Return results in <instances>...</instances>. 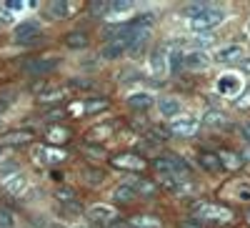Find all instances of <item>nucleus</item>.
Masks as SVG:
<instances>
[{
  "label": "nucleus",
  "instance_id": "nucleus-27",
  "mask_svg": "<svg viewBox=\"0 0 250 228\" xmlns=\"http://www.w3.org/2000/svg\"><path fill=\"white\" fill-rule=\"evenodd\" d=\"M123 53H128V46H123V43H108L105 48L100 50V55L105 58V60H115V58H120Z\"/></svg>",
  "mask_w": 250,
  "mask_h": 228
},
{
  "label": "nucleus",
  "instance_id": "nucleus-8",
  "mask_svg": "<svg viewBox=\"0 0 250 228\" xmlns=\"http://www.w3.org/2000/svg\"><path fill=\"white\" fill-rule=\"evenodd\" d=\"M215 88H218V93L225 95V98H235V95L243 91V80H240V75H235V73H225V75H220V80L215 83Z\"/></svg>",
  "mask_w": 250,
  "mask_h": 228
},
{
  "label": "nucleus",
  "instance_id": "nucleus-5",
  "mask_svg": "<svg viewBox=\"0 0 250 228\" xmlns=\"http://www.w3.org/2000/svg\"><path fill=\"white\" fill-rule=\"evenodd\" d=\"M58 66V60L55 58H30L23 63V70L25 75H33V78H43L48 73H53Z\"/></svg>",
  "mask_w": 250,
  "mask_h": 228
},
{
  "label": "nucleus",
  "instance_id": "nucleus-18",
  "mask_svg": "<svg viewBox=\"0 0 250 228\" xmlns=\"http://www.w3.org/2000/svg\"><path fill=\"white\" fill-rule=\"evenodd\" d=\"M135 198H140V196H138L135 185H133L130 181L120 183L118 188L113 191V201H118V203H130V201H135Z\"/></svg>",
  "mask_w": 250,
  "mask_h": 228
},
{
  "label": "nucleus",
  "instance_id": "nucleus-34",
  "mask_svg": "<svg viewBox=\"0 0 250 228\" xmlns=\"http://www.w3.org/2000/svg\"><path fill=\"white\" fill-rule=\"evenodd\" d=\"M15 226V216L8 208H0V228H13Z\"/></svg>",
  "mask_w": 250,
  "mask_h": 228
},
{
  "label": "nucleus",
  "instance_id": "nucleus-10",
  "mask_svg": "<svg viewBox=\"0 0 250 228\" xmlns=\"http://www.w3.org/2000/svg\"><path fill=\"white\" fill-rule=\"evenodd\" d=\"M168 48H165V46H158L153 53H150V70H153V75L155 78H165V75H168Z\"/></svg>",
  "mask_w": 250,
  "mask_h": 228
},
{
  "label": "nucleus",
  "instance_id": "nucleus-13",
  "mask_svg": "<svg viewBox=\"0 0 250 228\" xmlns=\"http://www.w3.org/2000/svg\"><path fill=\"white\" fill-rule=\"evenodd\" d=\"M35 156H38V158H43V163H48V165L62 163V160L68 158V153L62 151V148H50V146H40V148L35 151Z\"/></svg>",
  "mask_w": 250,
  "mask_h": 228
},
{
  "label": "nucleus",
  "instance_id": "nucleus-7",
  "mask_svg": "<svg viewBox=\"0 0 250 228\" xmlns=\"http://www.w3.org/2000/svg\"><path fill=\"white\" fill-rule=\"evenodd\" d=\"M35 140V133L28 128H18V131H8L0 136V148H13V146H25V143Z\"/></svg>",
  "mask_w": 250,
  "mask_h": 228
},
{
  "label": "nucleus",
  "instance_id": "nucleus-11",
  "mask_svg": "<svg viewBox=\"0 0 250 228\" xmlns=\"http://www.w3.org/2000/svg\"><path fill=\"white\" fill-rule=\"evenodd\" d=\"M38 35H40V23L38 20H25V23L15 25V30H13L15 43H30V40L38 38Z\"/></svg>",
  "mask_w": 250,
  "mask_h": 228
},
{
  "label": "nucleus",
  "instance_id": "nucleus-33",
  "mask_svg": "<svg viewBox=\"0 0 250 228\" xmlns=\"http://www.w3.org/2000/svg\"><path fill=\"white\" fill-rule=\"evenodd\" d=\"M205 8H208L205 3H195V5H185V8H183V15H185L188 20H195V18H198V15H200V13L205 10Z\"/></svg>",
  "mask_w": 250,
  "mask_h": 228
},
{
  "label": "nucleus",
  "instance_id": "nucleus-1",
  "mask_svg": "<svg viewBox=\"0 0 250 228\" xmlns=\"http://www.w3.org/2000/svg\"><path fill=\"white\" fill-rule=\"evenodd\" d=\"M190 216L195 218V223H215V226H228L235 221L233 208H228L223 203H213V201H198L190 208Z\"/></svg>",
  "mask_w": 250,
  "mask_h": 228
},
{
  "label": "nucleus",
  "instance_id": "nucleus-43",
  "mask_svg": "<svg viewBox=\"0 0 250 228\" xmlns=\"http://www.w3.org/2000/svg\"><path fill=\"white\" fill-rule=\"evenodd\" d=\"M73 228H88V226H73Z\"/></svg>",
  "mask_w": 250,
  "mask_h": 228
},
{
  "label": "nucleus",
  "instance_id": "nucleus-37",
  "mask_svg": "<svg viewBox=\"0 0 250 228\" xmlns=\"http://www.w3.org/2000/svg\"><path fill=\"white\" fill-rule=\"evenodd\" d=\"M168 136H170L168 131H160V128H153L150 131V138H155L158 143H165V140H168Z\"/></svg>",
  "mask_w": 250,
  "mask_h": 228
},
{
  "label": "nucleus",
  "instance_id": "nucleus-31",
  "mask_svg": "<svg viewBox=\"0 0 250 228\" xmlns=\"http://www.w3.org/2000/svg\"><path fill=\"white\" fill-rule=\"evenodd\" d=\"M55 198H58L62 205H68V203H75V201H78L75 191H73V188H65V185H60V188H55Z\"/></svg>",
  "mask_w": 250,
  "mask_h": 228
},
{
  "label": "nucleus",
  "instance_id": "nucleus-15",
  "mask_svg": "<svg viewBox=\"0 0 250 228\" xmlns=\"http://www.w3.org/2000/svg\"><path fill=\"white\" fill-rule=\"evenodd\" d=\"M135 13V3H130V0H113V3L108 5V15L105 18H113V20H120L125 15Z\"/></svg>",
  "mask_w": 250,
  "mask_h": 228
},
{
  "label": "nucleus",
  "instance_id": "nucleus-42",
  "mask_svg": "<svg viewBox=\"0 0 250 228\" xmlns=\"http://www.w3.org/2000/svg\"><path fill=\"white\" fill-rule=\"evenodd\" d=\"M5 108H8V100L0 98V113H5Z\"/></svg>",
  "mask_w": 250,
  "mask_h": 228
},
{
  "label": "nucleus",
  "instance_id": "nucleus-20",
  "mask_svg": "<svg viewBox=\"0 0 250 228\" xmlns=\"http://www.w3.org/2000/svg\"><path fill=\"white\" fill-rule=\"evenodd\" d=\"M28 188V178L23 173H15V176H8L5 178V191L13 193V196H23Z\"/></svg>",
  "mask_w": 250,
  "mask_h": 228
},
{
  "label": "nucleus",
  "instance_id": "nucleus-22",
  "mask_svg": "<svg viewBox=\"0 0 250 228\" xmlns=\"http://www.w3.org/2000/svg\"><path fill=\"white\" fill-rule=\"evenodd\" d=\"M128 106H130L133 111H145V108H150V106H153V95H150V93H145V91H140V93H130V95H128Z\"/></svg>",
  "mask_w": 250,
  "mask_h": 228
},
{
  "label": "nucleus",
  "instance_id": "nucleus-14",
  "mask_svg": "<svg viewBox=\"0 0 250 228\" xmlns=\"http://www.w3.org/2000/svg\"><path fill=\"white\" fill-rule=\"evenodd\" d=\"M198 163H200V168H205L208 173H220L223 171V163H220L218 153H213V151H200L198 153Z\"/></svg>",
  "mask_w": 250,
  "mask_h": 228
},
{
  "label": "nucleus",
  "instance_id": "nucleus-28",
  "mask_svg": "<svg viewBox=\"0 0 250 228\" xmlns=\"http://www.w3.org/2000/svg\"><path fill=\"white\" fill-rule=\"evenodd\" d=\"M128 223L135 226V228H163V223H160L155 216H135V218H130Z\"/></svg>",
  "mask_w": 250,
  "mask_h": 228
},
{
  "label": "nucleus",
  "instance_id": "nucleus-2",
  "mask_svg": "<svg viewBox=\"0 0 250 228\" xmlns=\"http://www.w3.org/2000/svg\"><path fill=\"white\" fill-rule=\"evenodd\" d=\"M225 20V10H220V8H213V5H208L195 20H190V28L195 30V33H208V30H213V28H218L220 23Z\"/></svg>",
  "mask_w": 250,
  "mask_h": 228
},
{
  "label": "nucleus",
  "instance_id": "nucleus-12",
  "mask_svg": "<svg viewBox=\"0 0 250 228\" xmlns=\"http://www.w3.org/2000/svg\"><path fill=\"white\" fill-rule=\"evenodd\" d=\"M203 126L213 128V131H225V128H230V120H228L223 111H208L203 115Z\"/></svg>",
  "mask_w": 250,
  "mask_h": 228
},
{
  "label": "nucleus",
  "instance_id": "nucleus-6",
  "mask_svg": "<svg viewBox=\"0 0 250 228\" xmlns=\"http://www.w3.org/2000/svg\"><path fill=\"white\" fill-rule=\"evenodd\" d=\"M88 218L95 221V223H115L118 221V211H115V205L110 203H93L90 208H88Z\"/></svg>",
  "mask_w": 250,
  "mask_h": 228
},
{
  "label": "nucleus",
  "instance_id": "nucleus-21",
  "mask_svg": "<svg viewBox=\"0 0 250 228\" xmlns=\"http://www.w3.org/2000/svg\"><path fill=\"white\" fill-rule=\"evenodd\" d=\"M113 131H115L113 123H100V126H93V128L88 131V143H100V140H105V138L113 136Z\"/></svg>",
  "mask_w": 250,
  "mask_h": 228
},
{
  "label": "nucleus",
  "instance_id": "nucleus-30",
  "mask_svg": "<svg viewBox=\"0 0 250 228\" xmlns=\"http://www.w3.org/2000/svg\"><path fill=\"white\" fill-rule=\"evenodd\" d=\"M68 138H70V131L62 128V126H53V128L48 131V140H50V143H65Z\"/></svg>",
  "mask_w": 250,
  "mask_h": 228
},
{
  "label": "nucleus",
  "instance_id": "nucleus-16",
  "mask_svg": "<svg viewBox=\"0 0 250 228\" xmlns=\"http://www.w3.org/2000/svg\"><path fill=\"white\" fill-rule=\"evenodd\" d=\"M158 111H160L163 118L173 120L175 115L183 113V106H180V100H178V98H160V100H158Z\"/></svg>",
  "mask_w": 250,
  "mask_h": 228
},
{
  "label": "nucleus",
  "instance_id": "nucleus-23",
  "mask_svg": "<svg viewBox=\"0 0 250 228\" xmlns=\"http://www.w3.org/2000/svg\"><path fill=\"white\" fill-rule=\"evenodd\" d=\"M88 43H90V35L85 33V30H73V33H68L65 35V46L68 48H88Z\"/></svg>",
  "mask_w": 250,
  "mask_h": 228
},
{
  "label": "nucleus",
  "instance_id": "nucleus-9",
  "mask_svg": "<svg viewBox=\"0 0 250 228\" xmlns=\"http://www.w3.org/2000/svg\"><path fill=\"white\" fill-rule=\"evenodd\" d=\"M210 55H208L203 48H193L190 53H185L183 55V68L188 70H205L208 66H210Z\"/></svg>",
  "mask_w": 250,
  "mask_h": 228
},
{
  "label": "nucleus",
  "instance_id": "nucleus-36",
  "mask_svg": "<svg viewBox=\"0 0 250 228\" xmlns=\"http://www.w3.org/2000/svg\"><path fill=\"white\" fill-rule=\"evenodd\" d=\"M233 193H235V198H240V201H250V185H235L233 188Z\"/></svg>",
  "mask_w": 250,
  "mask_h": 228
},
{
  "label": "nucleus",
  "instance_id": "nucleus-4",
  "mask_svg": "<svg viewBox=\"0 0 250 228\" xmlns=\"http://www.w3.org/2000/svg\"><path fill=\"white\" fill-rule=\"evenodd\" d=\"M110 165L113 168H118V171H143L145 168V160H143V156H138V153H133V151H125V153H118V156H113L110 158Z\"/></svg>",
  "mask_w": 250,
  "mask_h": 228
},
{
  "label": "nucleus",
  "instance_id": "nucleus-17",
  "mask_svg": "<svg viewBox=\"0 0 250 228\" xmlns=\"http://www.w3.org/2000/svg\"><path fill=\"white\" fill-rule=\"evenodd\" d=\"M243 55H245L243 46H225L215 53V60L218 63H233V60H243Z\"/></svg>",
  "mask_w": 250,
  "mask_h": 228
},
{
  "label": "nucleus",
  "instance_id": "nucleus-38",
  "mask_svg": "<svg viewBox=\"0 0 250 228\" xmlns=\"http://www.w3.org/2000/svg\"><path fill=\"white\" fill-rule=\"evenodd\" d=\"M83 151H85V156H95V158H103V156H105V151L98 148V146H90V143H88V146L83 148Z\"/></svg>",
  "mask_w": 250,
  "mask_h": 228
},
{
  "label": "nucleus",
  "instance_id": "nucleus-35",
  "mask_svg": "<svg viewBox=\"0 0 250 228\" xmlns=\"http://www.w3.org/2000/svg\"><path fill=\"white\" fill-rule=\"evenodd\" d=\"M108 5H110V3H93V5H90V15L105 18V15H108Z\"/></svg>",
  "mask_w": 250,
  "mask_h": 228
},
{
  "label": "nucleus",
  "instance_id": "nucleus-25",
  "mask_svg": "<svg viewBox=\"0 0 250 228\" xmlns=\"http://www.w3.org/2000/svg\"><path fill=\"white\" fill-rule=\"evenodd\" d=\"M110 108V103L105 100V98H93V100H85L83 103V111L80 113H103V111H108Z\"/></svg>",
  "mask_w": 250,
  "mask_h": 228
},
{
  "label": "nucleus",
  "instance_id": "nucleus-39",
  "mask_svg": "<svg viewBox=\"0 0 250 228\" xmlns=\"http://www.w3.org/2000/svg\"><path fill=\"white\" fill-rule=\"evenodd\" d=\"M240 133H243V138L250 143V120H245L243 126H240Z\"/></svg>",
  "mask_w": 250,
  "mask_h": 228
},
{
  "label": "nucleus",
  "instance_id": "nucleus-26",
  "mask_svg": "<svg viewBox=\"0 0 250 228\" xmlns=\"http://www.w3.org/2000/svg\"><path fill=\"white\" fill-rule=\"evenodd\" d=\"M38 98L43 103H60V100L68 98V88H50V91H43Z\"/></svg>",
  "mask_w": 250,
  "mask_h": 228
},
{
  "label": "nucleus",
  "instance_id": "nucleus-32",
  "mask_svg": "<svg viewBox=\"0 0 250 228\" xmlns=\"http://www.w3.org/2000/svg\"><path fill=\"white\" fill-rule=\"evenodd\" d=\"M83 178H85L88 185H100L103 178H105V173H103L100 168H85V171H83Z\"/></svg>",
  "mask_w": 250,
  "mask_h": 228
},
{
  "label": "nucleus",
  "instance_id": "nucleus-41",
  "mask_svg": "<svg viewBox=\"0 0 250 228\" xmlns=\"http://www.w3.org/2000/svg\"><path fill=\"white\" fill-rule=\"evenodd\" d=\"M240 68H243L245 73H250V58H245V60H240Z\"/></svg>",
  "mask_w": 250,
  "mask_h": 228
},
{
  "label": "nucleus",
  "instance_id": "nucleus-24",
  "mask_svg": "<svg viewBox=\"0 0 250 228\" xmlns=\"http://www.w3.org/2000/svg\"><path fill=\"white\" fill-rule=\"evenodd\" d=\"M130 183L135 185L138 196H155V191H158L155 181H148V178H130Z\"/></svg>",
  "mask_w": 250,
  "mask_h": 228
},
{
  "label": "nucleus",
  "instance_id": "nucleus-29",
  "mask_svg": "<svg viewBox=\"0 0 250 228\" xmlns=\"http://www.w3.org/2000/svg\"><path fill=\"white\" fill-rule=\"evenodd\" d=\"M218 158H220V163H223V168H225V165H228V168H240V165H243V158H240L238 153H230V151L218 153Z\"/></svg>",
  "mask_w": 250,
  "mask_h": 228
},
{
  "label": "nucleus",
  "instance_id": "nucleus-19",
  "mask_svg": "<svg viewBox=\"0 0 250 228\" xmlns=\"http://www.w3.org/2000/svg\"><path fill=\"white\" fill-rule=\"evenodd\" d=\"M78 8H80V5H78V3H70V0H55V3H50L48 10H50L53 18H60V20H62V18L73 15Z\"/></svg>",
  "mask_w": 250,
  "mask_h": 228
},
{
  "label": "nucleus",
  "instance_id": "nucleus-44",
  "mask_svg": "<svg viewBox=\"0 0 250 228\" xmlns=\"http://www.w3.org/2000/svg\"><path fill=\"white\" fill-rule=\"evenodd\" d=\"M248 30H250V20H248Z\"/></svg>",
  "mask_w": 250,
  "mask_h": 228
},
{
  "label": "nucleus",
  "instance_id": "nucleus-40",
  "mask_svg": "<svg viewBox=\"0 0 250 228\" xmlns=\"http://www.w3.org/2000/svg\"><path fill=\"white\" fill-rule=\"evenodd\" d=\"M180 228H203L200 223H195V221H183L180 223Z\"/></svg>",
  "mask_w": 250,
  "mask_h": 228
},
{
  "label": "nucleus",
  "instance_id": "nucleus-3",
  "mask_svg": "<svg viewBox=\"0 0 250 228\" xmlns=\"http://www.w3.org/2000/svg\"><path fill=\"white\" fill-rule=\"evenodd\" d=\"M198 128H200V120H198L195 115H188V113H180V115H175L173 120H168V133L180 136V138L195 136Z\"/></svg>",
  "mask_w": 250,
  "mask_h": 228
}]
</instances>
